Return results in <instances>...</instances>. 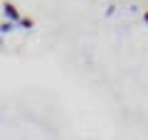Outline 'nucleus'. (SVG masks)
Here are the masks:
<instances>
[{
  "label": "nucleus",
  "instance_id": "1",
  "mask_svg": "<svg viewBox=\"0 0 148 140\" xmlns=\"http://www.w3.org/2000/svg\"><path fill=\"white\" fill-rule=\"evenodd\" d=\"M3 17H5V20H12V22H20V10H17L15 5H12V3H5V5H3Z\"/></svg>",
  "mask_w": 148,
  "mask_h": 140
},
{
  "label": "nucleus",
  "instance_id": "2",
  "mask_svg": "<svg viewBox=\"0 0 148 140\" xmlns=\"http://www.w3.org/2000/svg\"><path fill=\"white\" fill-rule=\"evenodd\" d=\"M20 27H17V22L12 20H5V22H0V35H12V32H17Z\"/></svg>",
  "mask_w": 148,
  "mask_h": 140
},
{
  "label": "nucleus",
  "instance_id": "3",
  "mask_svg": "<svg viewBox=\"0 0 148 140\" xmlns=\"http://www.w3.org/2000/svg\"><path fill=\"white\" fill-rule=\"evenodd\" d=\"M17 27H20V30H32V27H35V22H32L30 17H20V22H17Z\"/></svg>",
  "mask_w": 148,
  "mask_h": 140
},
{
  "label": "nucleus",
  "instance_id": "4",
  "mask_svg": "<svg viewBox=\"0 0 148 140\" xmlns=\"http://www.w3.org/2000/svg\"><path fill=\"white\" fill-rule=\"evenodd\" d=\"M114 12H116V5H109V7H106V10H104V15H106V17H111V15H114Z\"/></svg>",
  "mask_w": 148,
  "mask_h": 140
},
{
  "label": "nucleus",
  "instance_id": "5",
  "mask_svg": "<svg viewBox=\"0 0 148 140\" xmlns=\"http://www.w3.org/2000/svg\"><path fill=\"white\" fill-rule=\"evenodd\" d=\"M143 22H146V25H148V10L143 12Z\"/></svg>",
  "mask_w": 148,
  "mask_h": 140
}]
</instances>
